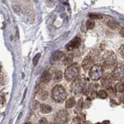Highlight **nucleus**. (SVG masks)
Wrapping results in <instances>:
<instances>
[{"label": "nucleus", "mask_w": 124, "mask_h": 124, "mask_svg": "<svg viewBox=\"0 0 124 124\" xmlns=\"http://www.w3.org/2000/svg\"><path fill=\"white\" fill-rule=\"evenodd\" d=\"M66 91L61 85H56L52 90V98L56 103H62L66 98Z\"/></svg>", "instance_id": "obj_1"}, {"label": "nucleus", "mask_w": 124, "mask_h": 124, "mask_svg": "<svg viewBox=\"0 0 124 124\" xmlns=\"http://www.w3.org/2000/svg\"><path fill=\"white\" fill-rule=\"evenodd\" d=\"M103 76V67L99 64L93 65L89 70V77L93 81H98Z\"/></svg>", "instance_id": "obj_2"}, {"label": "nucleus", "mask_w": 124, "mask_h": 124, "mask_svg": "<svg viewBox=\"0 0 124 124\" xmlns=\"http://www.w3.org/2000/svg\"><path fill=\"white\" fill-rule=\"evenodd\" d=\"M79 74V67L78 65L73 64L70 65V66L66 69V72H65V78L67 81H72L75 79Z\"/></svg>", "instance_id": "obj_3"}, {"label": "nucleus", "mask_w": 124, "mask_h": 124, "mask_svg": "<svg viewBox=\"0 0 124 124\" xmlns=\"http://www.w3.org/2000/svg\"><path fill=\"white\" fill-rule=\"evenodd\" d=\"M86 82L84 79H75L71 85V89L75 94H80L83 92L85 88Z\"/></svg>", "instance_id": "obj_4"}, {"label": "nucleus", "mask_w": 124, "mask_h": 124, "mask_svg": "<svg viewBox=\"0 0 124 124\" xmlns=\"http://www.w3.org/2000/svg\"><path fill=\"white\" fill-rule=\"evenodd\" d=\"M104 62L107 66H114L116 62V56L113 51H107L103 56Z\"/></svg>", "instance_id": "obj_5"}, {"label": "nucleus", "mask_w": 124, "mask_h": 124, "mask_svg": "<svg viewBox=\"0 0 124 124\" xmlns=\"http://www.w3.org/2000/svg\"><path fill=\"white\" fill-rule=\"evenodd\" d=\"M69 119V115L66 110H60L55 115V122L56 124H66Z\"/></svg>", "instance_id": "obj_6"}, {"label": "nucleus", "mask_w": 124, "mask_h": 124, "mask_svg": "<svg viewBox=\"0 0 124 124\" xmlns=\"http://www.w3.org/2000/svg\"><path fill=\"white\" fill-rule=\"evenodd\" d=\"M113 78L116 80L124 82V66H118L116 67L112 75Z\"/></svg>", "instance_id": "obj_7"}, {"label": "nucleus", "mask_w": 124, "mask_h": 124, "mask_svg": "<svg viewBox=\"0 0 124 124\" xmlns=\"http://www.w3.org/2000/svg\"><path fill=\"white\" fill-rule=\"evenodd\" d=\"M93 63H94L93 59L91 56H88L85 57V59L83 60L82 63V66L85 71H88V70L90 69L91 67L93 66Z\"/></svg>", "instance_id": "obj_8"}, {"label": "nucleus", "mask_w": 124, "mask_h": 124, "mask_svg": "<svg viewBox=\"0 0 124 124\" xmlns=\"http://www.w3.org/2000/svg\"><path fill=\"white\" fill-rule=\"evenodd\" d=\"M81 44V39L79 37H75L72 40L70 41L66 45V49L68 50H72L75 48H78Z\"/></svg>", "instance_id": "obj_9"}, {"label": "nucleus", "mask_w": 124, "mask_h": 124, "mask_svg": "<svg viewBox=\"0 0 124 124\" xmlns=\"http://www.w3.org/2000/svg\"><path fill=\"white\" fill-rule=\"evenodd\" d=\"M65 57V53L62 51H56L51 57V63H55L58 61H60L61 59Z\"/></svg>", "instance_id": "obj_10"}, {"label": "nucleus", "mask_w": 124, "mask_h": 124, "mask_svg": "<svg viewBox=\"0 0 124 124\" xmlns=\"http://www.w3.org/2000/svg\"><path fill=\"white\" fill-rule=\"evenodd\" d=\"M113 79H114L113 76H110V75H105V76L103 78H102V80H101V85H103L104 87L108 88V87H110V86L111 85V84L113 82Z\"/></svg>", "instance_id": "obj_11"}, {"label": "nucleus", "mask_w": 124, "mask_h": 124, "mask_svg": "<svg viewBox=\"0 0 124 124\" xmlns=\"http://www.w3.org/2000/svg\"><path fill=\"white\" fill-rule=\"evenodd\" d=\"M52 79V75L50 74V72H49L48 71H45L44 73H43L42 76L40 78V81L41 82L47 84L49 83Z\"/></svg>", "instance_id": "obj_12"}, {"label": "nucleus", "mask_w": 124, "mask_h": 124, "mask_svg": "<svg viewBox=\"0 0 124 124\" xmlns=\"http://www.w3.org/2000/svg\"><path fill=\"white\" fill-rule=\"evenodd\" d=\"M40 111L41 113L44 114H50V113L52 111V107L48 105V104H42L40 105Z\"/></svg>", "instance_id": "obj_13"}, {"label": "nucleus", "mask_w": 124, "mask_h": 124, "mask_svg": "<svg viewBox=\"0 0 124 124\" xmlns=\"http://www.w3.org/2000/svg\"><path fill=\"white\" fill-rule=\"evenodd\" d=\"M72 61H73V55L69 54L67 56L64 58L63 63H64V65H66V66H70V65L72 64Z\"/></svg>", "instance_id": "obj_14"}, {"label": "nucleus", "mask_w": 124, "mask_h": 124, "mask_svg": "<svg viewBox=\"0 0 124 124\" xmlns=\"http://www.w3.org/2000/svg\"><path fill=\"white\" fill-rule=\"evenodd\" d=\"M75 104H76V102H75V99L74 98H70L66 101V108H72V107H73L75 105Z\"/></svg>", "instance_id": "obj_15"}, {"label": "nucleus", "mask_w": 124, "mask_h": 124, "mask_svg": "<svg viewBox=\"0 0 124 124\" xmlns=\"http://www.w3.org/2000/svg\"><path fill=\"white\" fill-rule=\"evenodd\" d=\"M62 73L61 71L58 70V71H56V73H55L54 81L56 82H60V81L62 80Z\"/></svg>", "instance_id": "obj_16"}, {"label": "nucleus", "mask_w": 124, "mask_h": 124, "mask_svg": "<svg viewBox=\"0 0 124 124\" xmlns=\"http://www.w3.org/2000/svg\"><path fill=\"white\" fill-rule=\"evenodd\" d=\"M115 90L117 91V92L122 93L124 91V85L122 82H118L115 85Z\"/></svg>", "instance_id": "obj_17"}, {"label": "nucleus", "mask_w": 124, "mask_h": 124, "mask_svg": "<svg viewBox=\"0 0 124 124\" xmlns=\"http://www.w3.org/2000/svg\"><path fill=\"white\" fill-rule=\"evenodd\" d=\"M83 108V99H80L78 102V104H77V106H76V108H75V112H77V113H79L82 111Z\"/></svg>", "instance_id": "obj_18"}, {"label": "nucleus", "mask_w": 124, "mask_h": 124, "mask_svg": "<svg viewBox=\"0 0 124 124\" xmlns=\"http://www.w3.org/2000/svg\"><path fill=\"white\" fill-rule=\"evenodd\" d=\"M98 95L101 99H106L107 98V93L104 90H100L98 92Z\"/></svg>", "instance_id": "obj_19"}, {"label": "nucleus", "mask_w": 124, "mask_h": 124, "mask_svg": "<svg viewBox=\"0 0 124 124\" xmlns=\"http://www.w3.org/2000/svg\"><path fill=\"white\" fill-rule=\"evenodd\" d=\"M107 25H108L110 28L112 29H116L120 27L119 24H117L115 21H108V23H107Z\"/></svg>", "instance_id": "obj_20"}, {"label": "nucleus", "mask_w": 124, "mask_h": 124, "mask_svg": "<svg viewBox=\"0 0 124 124\" xmlns=\"http://www.w3.org/2000/svg\"><path fill=\"white\" fill-rule=\"evenodd\" d=\"M87 28L88 29H93L94 28V26H95V23H94V20H88L87 21Z\"/></svg>", "instance_id": "obj_21"}, {"label": "nucleus", "mask_w": 124, "mask_h": 124, "mask_svg": "<svg viewBox=\"0 0 124 124\" xmlns=\"http://www.w3.org/2000/svg\"><path fill=\"white\" fill-rule=\"evenodd\" d=\"M48 97V92L45 90H43L40 92V98L41 100H46Z\"/></svg>", "instance_id": "obj_22"}, {"label": "nucleus", "mask_w": 124, "mask_h": 124, "mask_svg": "<svg viewBox=\"0 0 124 124\" xmlns=\"http://www.w3.org/2000/svg\"><path fill=\"white\" fill-rule=\"evenodd\" d=\"M40 56H41L40 53H38L37 54H36L34 56V57L33 59V64H34V66H37V62H38L40 58Z\"/></svg>", "instance_id": "obj_23"}, {"label": "nucleus", "mask_w": 124, "mask_h": 124, "mask_svg": "<svg viewBox=\"0 0 124 124\" xmlns=\"http://www.w3.org/2000/svg\"><path fill=\"white\" fill-rule=\"evenodd\" d=\"M107 95H110V97H112V98L115 96V91L111 87L107 88Z\"/></svg>", "instance_id": "obj_24"}, {"label": "nucleus", "mask_w": 124, "mask_h": 124, "mask_svg": "<svg viewBox=\"0 0 124 124\" xmlns=\"http://www.w3.org/2000/svg\"><path fill=\"white\" fill-rule=\"evenodd\" d=\"M89 17L93 20V19H99V18H101L102 16L100 15H98V14H90L89 15Z\"/></svg>", "instance_id": "obj_25"}, {"label": "nucleus", "mask_w": 124, "mask_h": 124, "mask_svg": "<svg viewBox=\"0 0 124 124\" xmlns=\"http://www.w3.org/2000/svg\"><path fill=\"white\" fill-rule=\"evenodd\" d=\"M90 106H91V100L88 98L83 103V107L84 108H88V107H90Z\"/></svg>", "instance_id": "obj_26"}, {"label": "nucleus", "mask_w": 124, "mask_h": 124, "mask_svg": "<svg viewBox=\"0 0 124 124\" xmlns=\"http://www.w3.org/2000/svg\"><path fill=\"white\" fill-rule=\"evenodd\" d=\"M38 124H48V121H47V120L46 119V118L43 117V118H41V119L39 120Z\"/></svg>", "instance_id": "obj_27"}, {"label": "nucleus", "mask_w": 124, "mask_h": 124, "mask_svg": "<svg viewBox=\"0 0 124 124\" xmlns=\"http://www.w3.org/2000/svg\"><path fill=\"white\" fill-rule=\"evenodd\" d=\"M38 107H39V103L37 101H34L33 103H32V104H31V107L34 110H36Z\"/></svg>", "instance_id": "obj_28"}, {"label": "nucleus", "mask_w": 124, "mask_h": 124, "mask_svg": "<svg viewBox=\"0 0 124 124\" xmlns=\"http://www.w3.org/2000/svg\"><path fill=\"white\" fill-rule=\"evenodd\" d=\"M120 54L121 55V56L123 58H124V44L123 46H121L120 49Z\"/></svg>", "instance_id": "obj_29"}, {"label": "nucleus", "mask_w": 124, "mask_h": 124, "mask_svg": "<svg viewBox=\"0 0 124 124\" xmlns=\"http://www.w3.org/2000/svg\"><path fill=\"white\" fill-rule=\"evenodd\" d=\"M120 35H121L122 37H124V28H122L120 29Z\"/></svg>", "instance_id": "obj_30"}, {"label": "nucleus", "mask_w": 124, "mask_h": 124, "mask_svg": "<svg viewBox=\"0 0 124 124\" xmlns=\"http://www.w3.org/2000/svg\"><path fill=\"white\" fill-rule=\"evenodd\" d=\"M120 101H121L123 102V103L124 104V94H123V95L121 97V99H120Z\"/></svg>", "instance_id": "obj_31"}, {"label": "nucleus", "mask_w": 124, "mask_h": 124, "mask_svg": "<svg viewBox=\"0 0 124 124\" xmlns=\"http://www.w3.org/2000/svg\"><path fill=\"white\" fill-rule=\"evenodd\" d=\"M102 124H110V122L109 121H104L103 123H102Z\"/></svg>", "instance_id": "obj_32"}, {"label": "nucleus", "mask_w": 124, "mask_h": 124, "mask_svg": "<svg viewBox=\"0 0 124 124\" xmlns=\"http://www.w3.org/2000/svg\"><path fill=\"white\" fill-rule=\"evenodd\" d=\"M85 124H90L89 123H85Z\"/></svg>", "instance_id": "obj_33"}, {"label": "nucleus", "mask_w": 124, "mask_h": 124, "mask_svg": "<svg viewBox=\"0 0 124 124\" xmlns=\"http://www.w3.org/2000/svg\"><path fill=\"white\" fill-rule=\"evenodd\" d=\"M26 124H31V123H27Z\"/></svg>", "instance_id": "obj_34"}, {"label": "nucleus", "mask_w": 124, "mask_h": 124, "mask_svg": "<svg viewBox=\"0 0 124 124\" xmlns=\"http://www.w3.org/2000/svg\"><path fill=\"white\" fill-rule=\"evenodd\" d=\"M96 124H102V123H96Z\"/></svg>", "instance_id": "obj_35"}, {"label": "nucleus", "mask_w": 124, "mask_h": 124, "mask_svg": "<svg viewBox=\"0 0 124 124\" xmlns=\"http://www.w3.org/2000/svg\"><path fill=\"white\" fill-rule=\"evenodd\" d=\"M76 124H80V123H76Z\"/></svg>", "instance_id": "obj_36"}]
</instances>
